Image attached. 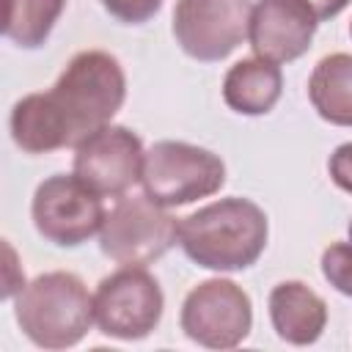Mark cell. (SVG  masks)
<instances>
[{
	"label": "cell",
	"mask_w": 352,
	"mask_h": 352,
	"mask_svg": "<svg viewBox=\"0 0 352 352\" xmlns=\"http://www.w3.org/2000/svg\"><path fill=\"white\" fill-rule=\"evenodd\" d=\"M267 214L250 198H220L179 220V245L190 261L214 272H239L267 248Z\"/></svg>",
	"instance_id": "6da1fadb"
},
{
	"label": "cell",
	"mask_w": 352,
	"mask_h": 352,
	"mask_svg": "<svg viewBox=\"0 0 352 352\" xmlns=\"http://www.w3.org/2000/svg\"><path fill=\"white\" fill-rule=\"evenodd\" d=\"M19 330L41 349H66L85 338L94 319V297L74 272H44L25 283L14 308Z\"/></svg>",
	"instance_id": "7a4b0ae2"
},
{
	"label": "cell",
	"mask_w": 352,
	"mask_h": 352,
	"mask_svg": "<svg viewBox=\"0 0 352 352\" xmlns=\"http://www.w3.org/2000/svg\"><path fill=\"white\" fill-rule=\"evenodd\" d=\"M50 96L69 124L72 146H77L85 135L110 124L121 110L126 99V77L116 55L104 50H82L66 63Z\"/></svg>",
	"instance_id": "3957f363"
},
{
	"label": "cell",
	"mask_w": 352,
	"mask_h": 352,
	"mask_svg": "<svg viewBox=\"0 0 352 352\" xmlns=\"http://www.w3.org/2000/svg\"><path fill=\"white\" fill-rule=\"evenodd\" d=\"M143 192L160 206H184L220 192L226 184L223 160L184 140H157L143 157Z\"/></svg>",
	"instance_id": "277c9868"
},
{
	"label": "cell",
	"mask_w": 352,
	"mask_h": 352,
	"mask_svg": "<svg viewBox=\"0 0 352 352\" xmlns=\"http://www.w3.org/2000/svg\"><path fill=\"white\" fill-rule=\"evenodd\" d=\"M179 242V223L165 206L143 195H118L104 214L99 248L121 267H146Z\"/></svg>",
	"instance_id": "5b68a950"
},
{
	"label": "cell",
	"mask_w": 352,
	"mask_h": 352,
	"mask_svg": "<svg viewBox=\"0 0 352 352\" xmlns=\"http://www.w3.org/2000/svg\"><path fill=\"white\" fill-rule=\"evenodd\" d=\"M162 308V289L143 267H121L104 275L94 292L96 327L118 341L146 338L160 324Z\"/></svg>",
	"instance_id": "8992f818"
},
{
	"label": "cell",
	"mask_w": 352,
	"mask_h": 352,
	"mask_svg": "<svg viewBox=\"0 0 352 352\" xmlns=\"http://www.w3.org/2000/svg\"><path fill=\"white\" fill-rule=\"evenodd\" d=\"M30 214L36 231L47 242L58 248H77L102 231L107 212L102 206V195L77 173H55L36 187Z\"/></svg>",
	"instance_id": "52a82bcc"
},
{
	"label": "cell",
	"mask_w": 352,
	"mask_h": 352,
	"mask_svg": "<svg viewBox=\"0 0 352 352\" xmlns=\"http://www.w3.org/2000/svg\"><path fill=\"white\" fill-rule=\"evenodd\" d=\"M179 324L184 336L206 349H234L253 327V302L228 278L201 280L182 302Z\"/></svg>",
	"instance_id": "ba28073f"
},
{
	"label": "cell",
	"mask_w": 352,
	"mask_h": 352,
	"mask_svg": "<svg viewBox=\"0 0 352 352\" xmlns=\"http://www.w3.org/2000/svg\"><path fill=\"white\" fill-rule=\"evenodd\" d=\"M250 14L253 0H176V44L201 63H217L248 38Z\"/></svg>",
	"instance_id": "9c48e42d"
},
{
	"label": "cell",
	"mask_w": 352,
	"mask_h": 352,
	"mask_svg": "<svg viewBox=\"0 0 352 352\" xmlns=\"http://www.w3.org/2000/svg\"><path fill=\"white\" fill-rule=\"evenodd\" d=\"M143 140L121 124H104L74 146V173L99 195H126L143 173Z\"/></svg>",
	"instance_id": "30bf717a"
},
{
	"label": "cell",
	"mask_w": 352,
	"mask_h": 352,
	"mask_svg": "<svg viewBox=\"0 0 352 352\" xmlns=\"http://www.w3.org/2000/svg\"><path fill=\"white\" fill-rule=\"evenodd\" d=\"M316 25V16L300 0H258L250 14L248 41L258 58L280 66L311 50Z\"/></svg>",
	"instance_id": "8fae6325"
},
{
	"label": "cell",
	"mask_w": 352,
	"mask_h": 352,
	"mask_svg": "<svg viewBox=\"0 0 352 352\" xmlns=\"http://www.w3.org/2000/svg\"><path fill=\"white\" fill-rule=\"evenodd\" d=\"M270 322L280 341L308 346L327 324V302L302 280H280L270 292Z\"/></svg>",
	"instance_id": "7c38bea8"
},
{
	"label": "cell",
	"mask_w": 352,
	"mask_h": 352,
	"mask_svg": "<svg viewBox=\"0 0 352 352\" xmlns=\"http://www.w3.org/2000/svg\"><path fill=\"white\" fill-rule=\"evenodd\" d=\"M11 138L25 154H50L72 146V132L58 110L55 99L47 94H28L11 110Z\"/></svg>",
	"instance_id": "4fadbf2b"
},
{
	"label": "cell",
	"mask_w": 352,
	"mask_h": 352,
	"mask_svg": "<svg viewBox=\"0 0 352 352\" xmlns=\"http://www.w3.org/2000/svg\"><path fill=\"white\" fill-rule=\"evenodd\" d=\"M283 94L280 66L264 58H242L223 77V102L239 116H267Z\"/></svg>",
	"instance_id": "5bb4252c"
},
{
	"label": "cell",
	"mask_w": 352,
	"mask_h": 352,
	"mask_svg": "<svg viewBox=\"0 0 352 352\" xmlns=\"http://www.w3.org/2000/svg\"><path fill=\"white\" fill-rule=\"evenodd\" d=\"M308 99L327 124L352 126V55H324L308 77Z\"/></svg>",
	"instance_id": "9a60e30c"
},
{
	"label": "cell",
	"mask_w": 352,
	"mask_h": 352,
	"mask_svg": "<svg viewBox=\"0 0 352 352\" xmlns=\"http://www.w3.org/2000/svg\"><path fill=\"white\" fill-rule=\"evenodd\" d=\"M66 0H6L3 33L22 50H38L60 19Z\"/></svg>",
	"instance_id": "2e32d148"
},
{
	"label": "cell",
	"mask_w": 352,
	"mask_h": 352,
	"mask_svg": "<svg viewBox=\"0 0 352 352\" xmlns=\"http://www.w3.org/2000/svg\"><path fill=\"white\" fill-rule=\"evenodd\" d=\"M324 280L344 297H352V242H333L322 253Z\"/></svg>",
	"instance_id": "e0dca14e"
},
{
	"label": "cell",
	"mask_w": 352,
	"mask_h": 352,
	"mask_svg": "<svg viewBox=\"0 0 352 352\" xmlns=\"http://www.w3.org/2000/svg\"><path fill=\"white\" fill-rule=\"evenodd\" d=\"M99 3L110 16H116L124 25H143L162 8V0H99Z\"/></svg>",
	"instance_id": "ac0fdd59"
},
{
	"label": "cell",
	"mask_w": 352,
	"mask_h": 352,
	"mask_svg": "<svg viewBox=\"0 0 352 352\" xmlns=\"http://www.w3.org/2000/svg\"><path fill=\"white\" fill-rule=\"evenodd\" d=\"M327 170H330V179L338 190L349 192L352 195V140L349 143H341L330 160H327Z\"/></svg>",
	"instance_id": "d6986e66"
},
{
	"label": "cell",
	"mask_w": 352,
	"mask_h": 352,
	"mask_svg": "<svg viewBox=\"0 0 352 352\" xmlns=\"http://www.w3.org/2000/svg\"><path fill=\"white\" fill-rule=\"evenodd\" d=\"M308 6V11L316 16V22H324V19H333L338 16L352 0H300Z\"/></svg>",
	"instance_id": "ffe728a7"
},
{
	"label": "cell",
	"mask_w": 352,
	"mask_h": 352,
	"mask_svg": "<svg viewBox=\"0 0 352 352\" xmlns=\"http://www.w3.org/2000/svg\"><path fill=\"white\" fill-rule=\"evenodd\" d=\"M349 36H352V19H349Z\"/></svg>",
	"instance_id": "44dd1931"
}]
</instances>
